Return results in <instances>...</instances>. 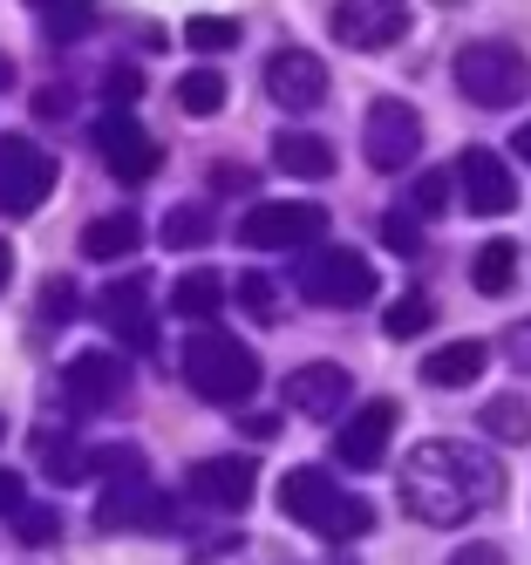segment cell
<instances>
[{
	"label": "cell",
	"mask_w": 531,
	"mask_h": 565,
	"mask_svg": "<svg viewBox=\"0 0 531 565\" xmlns=\"http://www.w3.org/2000/svg\"><path fill=\"white\" fill-rule=\"evenodd\" d=\"M498 498H505V470H498V457H490V450H477V443L429 436L402 463V511L416 518V524H429V532L470 524V518H484Z\"/></svg>",
	"instance_id": "1"
},
{
	"label": "cell",
	"mask_w": 531,
	"mask_h": 565,
	"mask_svg": "<svg viewBox=\"0 0 531 565\" xmlns=\"http://www.w3.org/2000/svg\"><path fill=\"white\" fill-rule=\"evenodd\" d=\"M279 511L294 518V524H307V532L327 539V545H348L361 532H375V504L354 498V491H341V483L327 477V470H314V463H300V470L279 477Z\"/></svg>",
	"instance_id": "2"
},
{
	"label": "cell",
	"mask_w": 531,
	"mask_h": 565,
	"mask_svg": "<svg viewBox=\"0 0 531 565\" xmlns=\"http://www.w3.org/2000/svg\"><path fill=\"white\" fill-rule=\"evenodd\" d=\"M449 75H457L464 103H477V109H511L518 96H531V55L518 42H498V34H490V42L457 49Z\"/></svg>",
	"instance_id": "3"
},
{
	"label": "cell",
	"mask_w": 531,
	"mask_h": 565,
	"mask_svg": "<svg viewBox=\"0 0 531 565\" xmlns=\"http://www.w3.org/2000/svg\"><path fill=\"white\" fill-rule=\"evenodd\" d=\"M184 382H191V395L225 402V409H232V402H245V395L259 388V361H253V348H245V341L204 328V334L184 341Z\"/></svg>",
	"instance_id": "4"
},
{
	"label": "cell",
	"mask_w": 531,
	"mask_h": 565,
	"mask_svg": "<svg viewBox=\"0 0 531 565\" xmlns=\"http://www.w3.org/2000/svg\"><path fill=\"white\" fill-rule=\"evenodd\" d=\"M294 287H300V300H314V307L348 313V307H368V300H375V266H368V253H354V246H320V238H314L307 259L294 253Z\"/></svg>",
	"instance_id": "5"
},
{
	"label": "cell",
	"mask_w": 531,
	"mask_h": 565,
	"mask_svg": "<svg viewBox=\"0 0 531 565\" xmlns=\"http://www.w3.org/2000/svg\"><path fill=\"white\" fill-rule=\"evenodd\" d=\"M96 524H103V532H171L178 511H171V498H163L157 483L144 477V457H137V463L109 470L103 498H96Z\"/></svg>",
	"instance_id": "6"
},
{
	"label": "cell",
	"mask_w": 531,
	"mask_h": 565,
	"mask_svg": "<svg viewBox=\"0 0 531 565\" xmlns=\"http://www.w3.org/2000/svg\"><path fill=\"white\" fill-rule=\"evenodd\" d=\"M320 232H327V212L307 205V198H266L238 218V238L253 253H307Z\"/></svg>",
	"instance_id": "7"
},
{
	"label": "cell",
	"mask_w": 531,
	"mask_h": 565,
	"mask_svg": "<svg viewBox=\"0 0 531 565\" xmlns=\"http://www.w3.org/2000/svg\"><path fill=\"white\" fill-rule=\"evenodd\" d=\"M49 191H55V157L28 137H0V218L41 212Z\"/></svg>",
	"instance_id": "8"
},
{
	"label": "cell",
	"mask_w": 531,
	"mask_h": 565,
	"mask_svg": "<svg viewBox=\"0 0 531 565\" xmlns=\"http://www.w3.org/2000/svg\"><path fill=\"white\" fill-rule=\"evenodd\" d=\"M361 150H368V164L375 171H408L423 157V116L382 96V103H368V124H361Z\"/></svg>",
	"instance_id": "9"
},
{
	"label": "cell",
	"mask_w": 531,
	"mask_h": 565,
	"mask_svg": "<svg viewBox=\"0 0 531 565\" xmlns=\"http://www.w3.org/2000/svg\"><path fill=\"white\" fill-rule=\"evenodd\" d=\"M123 388H130V361L109 354V348H82L68 369H62V402L82 416L109 409V402H123Z\"/></svg>",
	"instance_id": "10"
},
{
	"label": "cell",
	"mask_w": 531,
	"mask_h": 565,
	"mask_svg": "<svg viewBox=\"0 0 531 565\" xmlns=\"http://www.w3.org/2000/svg\"><path fill=\"white\" fill-rule=\"evenodd\" d=\"M449 184H457L464 212H477V218H505V212L518 205V178L505 171V157H498V150H484V143L457 157V171H449Z\"/></svg>",
	"instance_id": "11"
},
{
	"label": "cell",
	"mask_w": 531,
	"mask_h": 565,
	"mask_svg": "<svg viewBox=\"0 0 531 565\" xmlns=\"http://www.w3.org/2000/svg\"><path fill=\"white\" fill-rule=\"evenodd\" d=\"M408 34V8L402 0H334V42L361 49V55H382Z\"/></svg>",
	"instance_id": "12"
},
{
	"label": "cell",
	"mask_w": 531,
	"mask_h": 565,
	"mask_svg": "<svg viewBox=\"0 0 531 565\" xmlns=\"http://www.w3.org/2000/svg\"><path fill=\"white\" fill-rule=\"evenodd\" d=\"M348 395H354V382H348L341 361H300V369L286 375V388H279L286 416H307V423L341 416V409H348Z\"/></svg>",
	"instance_id": "13"
},
{
	"label": "cell",
	"mask_w": 531,
	"mask_h": 565,
	"mask_svg": "<svg viewBox=\"0 0 531 565\" xmlns=\"http://www.w3.org/2000/svg\"><path fill=\"white\" fill-rule=\"evenodd\" d=\"M389 436H395V402H389V395L361 402V409L334 429V463H341V470H382Z\"/></svg>",
	"instance_id": "14"
},
{
	"label": "cell",
	"mask_w": 531,
	"mask_h": 565,
	"mask_svg": "<svg viewBox=\"0 0 531 565\" xmlns=\"http://www.w3.org/2000/svg\"><path fill=\"white\" fill-rule=\"evenodd\" d=\"M96 150H103V164H109L123 184H144V178L163 164V150L150 143V130L137 124L130 109H109L103 124H96Z\"/></svg>",
	"instance_id": "15"
},
{
	"label": "cell",
	"mask_w": 531,
	"mask_h": 565,
	"mask_svg": "<svg viewBox=\"0 0 531 565\" xmlns=\"http://www.w3.org/2000/svg\"><path fill=\"white\" fill-rule=\"evenodd\" d=\"M96 313H103V328H109L123 348H137V354L157 348V307H150V279H144V273L116 279V287L96 300Z\"/></svg>",
	"instance_id": "16"
},
{
	"label": "cell",
	"mask_w": 531,
	"mask_h": 565,
	"mask_svg": "<svg viewBox=\"0 0 531 565\" xmlns=\"http://www.w3.org/2000/svg\"><path fill=\"white\" fill-rule=\"evenodd\" d=\"M266 96H273L286 116L320 109V103H327V62L307 55V49H279V55L266 62Z\"/></svg>",
	"instance_id": "17"
},
{
	"label": "cell",
	"mask_w": 531,
	"mask_h": 565,
	"mask_svg": "<svg viewBox=\"0 0 531 565\" xmlns=\"http://www.w3.org/2000/svg\"><path fill=\"white\" fill-rule=\"evenodd\" d=\"M184 491L198 504H212V511H245V504H253V491H259V470L245 463V457H204V463H191Z\"/></svg>",
	"instance_id": "18"
},
{
	"label": "cell",
	"mask_w": 531,
	"mask_h": 565,
	"mask_svg": "<svg viewBox=\"0 0 531 565\" xmlns=\"http://www.w3.org/2000/svg\"><path fill=\"white\" fill-rule=\"evenodd\" d=\"M273 171L286 178H334V143L314 130H279L273 137Z\"/></svg>",
	"instance_id": "19"
},
{
	"label": "cell",
	"mask_w": 531,
	"mask_h": 565,
	"mask_svg": "<svg viewBox=\"0 0 531 565\" xmlns=\"http://www.w3.org/2000/svg\"><path fill=\"white\" fill-rule=\"evenodd\" d=\"M144 246V225H137V212H109V218H96V225H82V259H103V266H116V259H130Z\"/></svg>",
	"instance_id": "20"
},
{
	"label": "cell",
	"mask_w": 531,
	"mask_h": 565,
	"mask_svg": "<svg viewBox=\"0 0 531 565\" xmlns=\"http://www.w3.org/2000/svg\"><path fill=\"white\" fill-rule=\"evenodd\" d=\"M484 361H490L484 341H449V348H436V354L423 361V382H429V388H470V382L484 375Z\"/></svg>",
	"instance_id": "21"
},
{
	"label": "cell",
	"mask_w": 531,
	"mask_h": 565,
	"mask_svg": "<svg viewBox=\"0 0 531 565\" xmlns=\"http://www.w3.org/2000/svg\"><path fill=\"white\" fill-rule=\"evenodd\" d=\"M219 300H225V279L212 266H191L178 287H171V313H184V320H212Z\"/></svg>",
	"instance_id": "22"
},
{
	"label": "cell",
	"mask_w": 531,
	"mask_h": 565,
	"mask_svg": "<svg viewBox=\"0 0 531 565\" xmlns=\"http://www.w3.org/2000/svg\"><path fill=\"white\" fill-rule=\"evenodd\" d=\"M518 279V246L511 238H490V246H477V259H470V287L477 294H505Z\"/></svg>",
	"instance_id": "23"
},
{
	"label": "cell",
	"mask_w": 531,
	"mask_h": 565,
	"mask_svg": "<svg viewBox=\"0 0 531 565\" xmlns=\"http://www.w3.org/2000/svg\"><path fill=\"white\" fill-rule=\"evenodd\" d=\"M477 423H484V436H498V443H531V402L524 395H490Z\"/></svg>",
	"instance_id": "24"
},
{
	"label": "cell",
	"mask_w": 531,
	"mask_h": 565,
	"mask_svg": "<svg viewBox=\"0 0 531 565\" xmlns=\"http://www.w3.org/2000/svg\"><path fill=\"white\" fill-rule=\"evenodd\" d=\"M382 328H389V341H416V334H429V328H436V300H429V294H402V300L382 313Z\"/></svg>",
	"instance_id": "25"
},
{
	"label": "cell",
	"mask_w": 531,
	"mask_h": 565,
	"mask_svg": "<svg viewBox=\"0 0 531 565\" xmlns=\"http://www.w3.org/2000/svg\"><path fill=\"white\" fill-rule=\"evenodd\" d=\"M178 109L184 116H219L225 109V75L219 68H191L184 83H178Z\"/></svg>",
	"instance_id": "26"
},
{
	"label": "cell",
	"mask_w": 531,
	"mask_h": 565,
	"mask_svg": "<svg viewBox=\"0 0 531 565\" xmlns=\"http://www.w3.org/2000/svg\"><path fill=\"white\" fill-rule=\"evenodd\" d=\"M34 450H41V470H49L55 483H82V477H89V450L68 443V436H41Z\"/></svg>",
	"instance_id": "27"
},
{
	"label": "cell",
	"mask_w": 531,
	"mask_h": 565,
	"mask_svg": "<svg viewBox=\"0 0 531 565\" xmlns=\"http://www.w3.org/2000/svg\"><path fill=\"white\" fill-rule=\"evenodd\" d=\"M204 238H212V212L204 205H178L171 218H163V246L171 253H191V246H204Z\"/></svg>",
	"instance_id": "28"
},
{
	"label": "cell",
	"mask_w": 531,
	"mask_h": 565,
	"mask_svg": "<svg viewBox=\"0 0 531 565\" xmlns=\"http://www.w3.org/2000/svg\"><path fill=\"white\" fill-rule=\"evenodd\" d=\"M96 28V0H49V42H82Z\"/></svg>",
	"instance_id": "29"
},
{
	"label": "cell",
	"mask_w": 531,
	"mask_h": 565,
	"mask_svg": "<svg viewBox=\"0 0 531 565\" xmlns=\"http://www.w3.org/2000/svg\"><path fill=\"white\" fill-rule=\"evenodd\" d=\"M232 294H238V307L253 313L259 328H273V320H279V287H273L266 273H238V287H232Z\"/></svg>",
	"instance_id": "30"
},
{
	"label": "cell",
	"mask_w": 531,
	"mask_h": 565,
	"mask_svg": "<svg viewBox=\"0 0 531 565\" xmlns=\"http://www.w3.org/2000/svg\"><path fill=\"white\" fill-rule=\"evenodd\" d=\"M184 42H191L198 55H225V49L238 42V21H225V14H198V21L184 28Z\"/></svg>",
	"instance_id": "31"
},
{
	"label": "cell",
	"mask_w": 531,
	"mask_h": 565,
	"mask_svg": "<svg viewBox=\"0 0 531 565\" xmlns=\"http://www.w3.org/2000/svg\"><path fill=\"white\" fill-rule=\"evenodd\" d=\"M14 532H21V545H55L62 539V518L49 504H21L14 511Z\"/></svg>",
	"instance_id": "32"
},
{
	"label": "cell",
	"mask_w": 531,
	"mask_h": 565,
	"mask_svg": "<svg viewBox=\"0 0 531 565\" xmlns=\"http://www.w3.org/2000/svg\"><path fill=\"white\" fill-rule=\"evenodd\" d=\"M382 238H389V253L416 259V253H423V218H416V212H389V218H382Z\"/></svg>",
	"instance_id": "33"
},
{
	"label": "cell",
	"mask_w": 531,
	"mask_h": 565,
	"mask_svg": "<svg viewBox=\"0 0 531 565\" xmlns=\"http://www.w3.org/2000/svg\"><path fill=\"white\" fill-rule=\"evenodd\" d=\"M41 320H49V328L75 320V287H68V279H49V287H41Z\"/></svg>",
	"instance_id": "34"
},
{
	"label": "cell",
	"mask_w": 531,
	"mask_h": 565,
	"mask_svg": "<svg viewBox=\"0 0 531 565\" xmlns=\"http://www.w3.org/2000/svg\"><path fill=\"white\" fill-rule=\"evenodd\" d=\"M436 212H449V178L429 171V178L416 184V218H436Z\"/></svg>",
	"instance_id": "35"
},
{
	"label": "cell",
	"mask_w": 531,
	"mask_h": 565,
	"mask_svg": "<svg viewBox=\"0 0 531 565\" xmlns=\"http://www.w3.org/2000/svg\"><path fill=\"white\" fill-rule=\"evenodd\" d=\"M505 354L531 375V320H511V328H505Z\"/></svg>",
	"instance_id": "36"
},
{
	"label": "cell",
	"mask_w": 531,
	"mask_h": 565,
	"mask_svg": "<svg viewBox=\"0 0 531 565\" xmlns=\"http://www.w3.org/2000/svg\"><path fill=\"white\" fill-rule=\"evenodd\" d=\"M137 89H144V83H137V68H109V83H103V96H109L116 109H130Z\"/></svg>",
	"instance_id": "37"
},
{
	"label": "cell",
	"mask_w": 531,
	"mask_h": 565,
	"mask_svg": "<svg viewBox=\"0 0 531 565\" xmlns=\"http://www.w3.org/2000/svg\"><path fill=\"white\" fill-rule=\"evenodd\" d=\"M449 565H505L498 545H464V552H449Z\"/></svg>",
	"instance_id": "38"
},
{
	"label": "cell",
	"mask_w": 531,
	"mask_h": 565,
	"mask_svg": "<svg viewBox=\"0 0 531 565\" xmlns=\"http://www.w3.org/2000/svg\"><path fill=\"white\" fill-rule=\"evenodd\" d=\"M14 511H21V477L0 470V518H14Z\"/></svg>",
	"instance_id": "39"
},
{
	"label": "cell",
	"mask_w": 531,
	"mask_h": 565,
	"mask_svg": "<svg viewBox=\"0 0 531 565\" xmlns=\"http://www.w3.org/2000/svg\"><path fill=\"white\" fill-rule=\"evenodd\" d=\"M34 109H41V116H62V109H68V89H41Z\"/></svg>",
	"instance_id": "40"
},
{
	"label": "cell",
	"mask_w": 531,
	"mask_h": 565,
	"mask_svg": "<svg viewBox=\"0 0 531 565\" xmlns=\"http://www.w3.org/2000/svg\"><path fill=\"white\" fill-rule=\"evenodd\" d=\"M238 429H253V436H279V416H238Z\"/></svg>",
	"instance_id": "41"
},
{
	"label": "cell",
	"mask_w": 531,
	"mask_h": 565,
	"mask_svg": "<svg viewBox=\"0 0 531 565\" xmlns=\"http://www.w3.org/2000/svg\"><path fill=\"white\" fill-rule=\"evenodd\" d=\"M511 143H518V164H531V124H524V130H518Z\"/></svg>",
	"instance_id": "42"
},
{
	"label": "cell",
	"mask_w": 531,
	"mask_h": 565,
	"mask_svg": "<svg viewBox=\"0 0 531 565\" xmlns=\"http://www.w3.org/2000/svg\"><path fill=\"white\" fill-rule=\"evenodd\" d=\"M8 279H14V253H8V246H0V287H8Z\"/></svg>",
	"instance_id": "43"
},
{
	"label": "cell",
	"mask_w": 531,
	"mask_h": 565,
	"mask_svg": "<svg viewBox=\"0 0 531 565\" xmlns=\"http://www.w3.org/2000/svg\"><path fill=\"white\" fill-rule=\"evenodd\" d=\"M8 83H14V62H8V55H0V89H8Z\"/></svg>",
	"instance_id": "44"
},
{
	"label": "cell",
	"mask_w": 531,
	"mask_h": 565,
	"mask_svg": "<svg viewBox=\"0 0 531 565\" xmlns=\"http://www.w3.org/2000/svg\"><path fill=\"white\" fill-rule=\"evenodd\" d=\"M436 8H470V0H436Z\"/></svg>",
	"instance_id": "45"
},
{
	"label": "cell",
	"mask_w": 531,
	"mask_h": 565,
	"mask_svg": "<svg viewBox=\"0 0 531 565\" xmlns=\"http://www.w3.org/2000/svg\"><path fill=\"white\" fill-rule=\"evenodd\" d=\"M28 8H49V0H28Z\"/></svg>",
	"instance_id": "46"
},
{
	"label": "cell",
	"mask_w": 531,
	"mask_h": 565,
	"mask_svg": "<svg viewBox=\"0 0 531 565\" xmlns=\"http://www.w3.org/2000/svg\"><path fill=\"white\" fill-rule=\"evenodd\" d=\"M0 436H8V416H0Z\"/></svg>",
	"instance_id": "47"
}]
</instances>
